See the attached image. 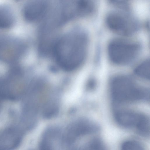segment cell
Wrapping results in <instances>:
<instances>
[{"instance_id": "277c9868", "label": "cell", "mask_w": 150, "mask_h": 150, "mask_svg": "<svg viewBox=\"0 0 150 150\" xmlns=\"http://www.w3.org/2000/svg\"><path fill=\"white\" fill-rule=\"evenodd\" d=\"M115 120L124 127L134 129L143 136L149 134L150 122L147 116L143 113L128 110H121L115 113Z\"/></svg>"}, {"instance_id": "52a82bcc", "label": "cell", "mask_w": 150, "mask_h": 150, "mask_svg": "<svg viewBox=\"0 0 150 150\" xmlns=\"http://www.w3.org/2000/svg\"><path fill=\"white\" fill-rule=\"evenodd\" d=\"M99 129L96 123L88 120H81L73 123L69 127L64 139L67 143L71 144L79 138L96 132Z\"/></svg>"}, {"instance_id": "3957f363", "label": "cell", "mask_w": 150, "mask_h": 150, "mask_svg": "<svg viewBox=\"0 0 150 150\" xmlns=\"http://www.w3.org/2000/svg\"><path fill=\"white\" fill-rule=\"evenodd\" d=\"M108 54L111 61L120 65L128 64L138 55L140 46L137 43L121 39L111 40L108 47Z\"/></svg>"}, {"instance_id": "ba28073f", "label": "cell", "mask_w": 150, "mask_h": 150, "mask_svg": "<svg viewBox=\"0 0 150 150\" xmlns=\"http://www.w3.org/2000/svg\"><path fill=\"white\" fill-rule=\"evenodd\" d=\"M24 131L12 126L0 130V150H14L22 140Z\"/></svg>"}, {"instance_id": "8fae6325", "label": "cell", "mask_w": 150, "mask_h": 150, "mask_svg": "<svg viewBox=\"0 0 150 150\" xmlns=\"http://www.w3.org/2000/svg\"><path fill=\"white\" fill-rule=\"evenodd\" d=\"M150 63L149 59L144 61L137 66L134 69L136 74L146 80L150 79Z\"/></svg>"}, {"instance_id": "9c48e42d", "label": "cell", "mask_w": 150, "mask_h": 150, "mask_svg": "<svg viewBox=\"0 0 150 150\" xmlns=\"http://www.w3.org/2000/svg\"><path fill=\"white\" fill-rule=\"evenodd\" d=\"M50 4L46 1H31L27 3L23 9V16L29 21L34 22L45 17L50 8Z\"/></svg>"}, {"instance_id": "7a4b0ae2", "label": "cell", "mask_w": 150, "mask_h": 150, "mask_svg": "<svg viewBox=\"0 0 150 150\" xmlns=\"http://www.w3.org/2000/svg\"><path fill=\"white\" fill-rule=\"evenodd\" d=\"M110 88L112 99L118 104L132 103L149 98L147 88L139 86L128 76L115 77L111 82Z\"/></svg>"}, {"instance_id": "5b68a950", "label": "cell", "mask_w": 150, "mask_h": 150, "mask_svg": "<svg viewBox=\"0 0 150 150\" xmlns=\"http://www.w3.org/2000/svg\"><path fill=\"white\" fill-rule=\"evenodd\" d=\"M106 23L108 27L118 34L127 35L134 33L138 28V23L131 16L124 13L114 11L107 16Z\"/></svg>"}, {"instance_id": "7c38bea8", "label": "cell", "mask_w": 150, "mask_h": 150, "mask_svg": "<svg viewBox=\"0 0 150 150\" xmlns=\"http://www.w3.org/2000/svg\"><path fill=\"white\" fill-rule=\"evenodd\" d=\"M121 150H144L142 144L139 142L133 140H129L122 144Z\"/></svg>"}, {"instance_id": "6da1fadb", "label": "cell", "mask_w": 150, "mask_h": 150, "mask_svg": "<svg viewBox=\"0 0 150 150\" xmlns=\"http://www.w3.org/2000/svg\"><path fill=\"white\" fill-rule=\"evenodd\" d=\"M88 45L86 33L79 29L74 30L57 40L52 51L59 66L66 71H71L79 67L83 62Z\"/></svg>"}, {"instance_id": "4fadbf2b", "label": "cell", "mask_w": 150, "mask_h": 150, "mask_svg": "<svg viewBox=\"0 0 150 150\" xmlns=\"http://www.w3.org/2000/svg\"><path fill=\"white\" fill-rule=\"evenodd\" d=\"M71 150H84L80 149H78L74 148L72 149Z\"/></svg>"}, {"instance_id": "30bf717a", "label": "cell", "mask_w": 150, "mask_h": 150, "mask_svg": "<svg viewBox=\"0 0 150 150\" xmlns=\"http://www.w3.org/2000/svg\"><path fill=\"white\" fill-rule=\"evenodd\" d=\"M14 19L13 12L8 7L0 5V28L11 27L14 23Z\"/></svg>"}, {"instance_id": "8992f818", "label": "cell", "mask_w": 150, "mask_h": 150, "mask_svg": "<svg viewBox=\"0 0 150 150\" xmlns=\"http://www.w3.org/2000/svg\"><path fill=\"white\" fill-rule=\"evenodd\" d=\"M25 46L20 41L0 35V59L10 61L18 58L23 53Z\"/></svg>"}]
</instances>
